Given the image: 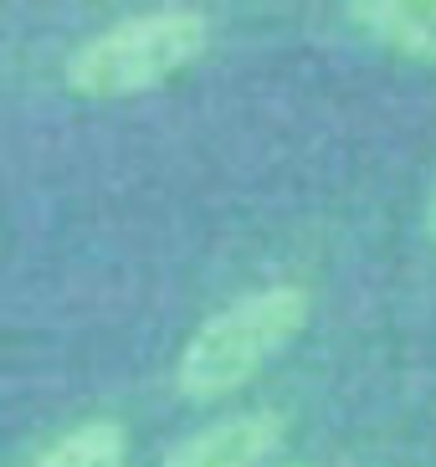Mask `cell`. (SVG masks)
Wrapping results in <instances>:
<instances>
[{
	"mask_svg": "<svg viewBox=\"0 0 436 467\" xmlns=\"http://www.w3.org/2000/svg\"><path fill=\"white\" fill-rule=\"evenodd\" d=\"M308 324V293L293 283H267L211 318L195 324L175 359V390L185 400H226L246 380H257L262 365L277 359Z\"/></svg>",
	"mask_w": 436,
	"mask_h": 467,
	"instance_id": "cell-1",
	"label": "cell"
},
{
	"mask_svg": "<svg viewBox=\"0 0 436 467\" xmlns=\"http://www.w3.org/2000/svg\"><path fill=\"white\" fill-rule=\"evenodd\" d=\"M267 467H308V462H267Z\"/></svg>",
	"mask_w": 436,
	"mask_h": 467,
	"instance_id": "cell-7",
	"label": "cell"
},
{
	"mask_svg": "<svg viewBox=\"0 0 436 467\" xmlns=\"http://www.w3.org/2000/svg\"><path fill=\"white\" fill-rule=\"evenodd\" d=\"M211 47V21L185 5H160V11L123 16L113 26L93 31L78 42L62 62V83L78 98H134L154 93L185 72L195 57Z\"/></svg>",
	"mask_w": 436,
	"mask_h": 467,
	"instance_id": "cell-2",
	"label": "cell"
},
{
	"mask_svg": "<svg viewBox=\"0 0 436 467\" xmlns=\"http://www.w3.org/2000/svg\"><path fill=\"white\" fill-rule=\"evenodd\" d=\"M421 221H426V236L436 242V180H431V191H426V211H421Z\"/></svg>",
	"mask_w": 436,
	"mask_h": 467,
	"instance_id": "cell-6",
	"label": "cell"
},
{
	"mask_svg": "<svg viewBox=\"0 0 436 467\" xmlns=\"http://www.w3.org/2000/svg\"><path fill=\"white\" fill-rule=\"evenodd\" d=\"M123 457H129V431L98 416V421L72 426L67 437H57L31 467H123Z\"/></svg>",
	"mask_w": 436,
	"mask_h": 467,
	"instance_id": "cell-5",
	"label": "cell"
},
{
	"mask_svg": "<svg viewBox=\"0 0 436 467\" xmlns=\"http://www.w3.org/2000/svg\"><path fill=\"white\" fill-rule=\"evenodd\" d=\"M287 421L273 406H257V411H232L221 421L191 431L185 441H175L164 452L160 467H267L273 452L283 447Z\"/></svg>",
	"mask_w": 436,
	"mask_h": 467,
	"instance_id": "cell-3",
	"label": "cell"
},
{
	"mask_svg": "<svg viewBox=\"0 0 436 467\" xmlns=\"http://www.w3.org/2000/svg\"><path fill=\"white\" fill-rule=\"evenodd\" d=\"M344 16L369 47L436 67V0H355Z\"/></svg>",
	"mask_w": 436,
	"mask_h": 467,
	"instance_id": "cell-4",
	"label": "cell"
}]
</instances>
